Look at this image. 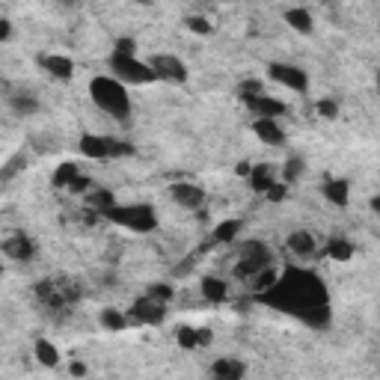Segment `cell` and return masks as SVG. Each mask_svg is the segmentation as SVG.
Instances as JSON below:
<instances>
[{
  "instance_id": "obj_1",
  "label": "cell",
  "mask_w": 380,
  "mask_h": 380,
  "mask_svg": "<svg viewBox=\"0 0 380 380\" xmlns=\"http://www.w3.org/2000/svg\"><path fill=\"white\" fill-rule=\"evenodd\" d=\"M256 300L267 309L300 318L315 330H324L330 324V291L324 279L309 267H288L276 274L274 286L259 291Z\"/></svg>"
},
{
  "instance_id": "obj_2",
  "label": "cell",
  "mask_w": 380,
  "mask_h": 380,
  "mask_svg": "<svg viewBox=\"0 0 380 380\" xmlns=\"http://www.w3.org/2000/svg\"><path fill=\"white\" fill-rule=\"evenodd\" d=\"M90 98L98 110H104L107 116L128 122L131 119V95L128 87L122 80H116L114 75H95L90 80Z\"/></svg>"
},
{
  "instance_id": "obj_3",
  "label": "cell",
  "mask_w": 380,
  "mask_h": 380,
  "mask_svg": "<svg viewBox=\"0 0 380 380\" xmlns=\"http://www.w3.org/2000/svg\"><path fill=\"white\" fill-rule=\"evenodd\" d=\"M104 220H110L114 226L125 232H137V235H149L158 229V211L149 202H116L104 211Z\"/></svg>"
},
{
  "instance_id": "obj_4",
  "label": "cell",
  "mask_w": 380,
  "mask_h": 380,
  "mask_svg": "<svg viewBox=\"0 0 380 380\" xmlns=\"http://www.w3.org/2000/svg\"><path fill=\"white\" fill-rule=\"evenodd\" d=\"M110 72H114V78L116 80H122L125 87H128V83H154L158 80V75L152 72V66L146 63V60H140L137 54H119V51H114L110 54Z\"/></svg>"
},
{
  "instance_id": "obj_5",
  "label": "cell",
  "mask_w": 380,
  "mask_h": 380,
  "mask_svg": "<svg viewBox=\"0 0 380 380\" xmlns=\"http://www.w3.org/2000/svg\"><path fill=\"white\" fill-rule=\"evenodd\" d=\"M80 154L90 161H114V158H122V154H131L134 146L122 143L116 137H107V134H83L80 137Z\"/></svg>"
},
{
  "instance_id": "obj_6",
  "label": "cell",
  "mask_w": 380,
  "mask_h": 380,
  "mask_svg": "<svg viewBox=\"0 0 380 380\" xmlns=\"http://www.w3.org/2000/svg\"><path fill=\"white\" fill-rule=\"evenodd\" d=\"M271 262H274V256H271V250H267V244H262V241H244V244H238L235 274L250 279L252 274H259V271H264V267H271Z\"/></svg>"
},
{
  "instance_id": "obj_7",
  "label": "cell",
  "mask_w": 380,
  "mask_h": 380,
  "mask_svg": "<svg viewBox=\"0 0 380 380\" xmlns=\"http://www.w3.org/2000/svg\"><path fill=\"white\" fill-rule=\"evenodd\" d=\"M125 315H128L131 324H140V327H161L164 318H166V303L143 294L140 300H134V306Z\"/></svg>"
},
{
  "instance_id": "obj_8",
  "label": "cell",
  "mask_w": 380,
  "mask_h": 380,
  "mask_svg": "<svg viewBox=\"0 0 380 380\" xmlns=\"http://www.w3.org/2000/svg\"><path fill=\"white\" fill-rule=\"evenodd\" d=\"M267 78L279 87H286L291 92H306L309 90V72H303L300 66L294 63H271L267 66Z\"/></svg>"
},
{
  "instance_id": "obj_9",
  "label": "cell",
  "mask_w": 380,
  "mask_h": 380,
  "mask_svg": "<svg viewBox=\"0 0 380 380\" xmlns=\"http://www.w3.org/2000/svg\"><path fill=\"white\" fill-rule=\"evenodd\" d=\"M146 63L152 66V72L158 75V80H166V83H185L188 80V66L181 57H176V54H154Z\"/></svg>"
},
{
  "instance_id": "obj_10",
  "label": "cell",
  "mask_w": 380,
  "mask_h": 380,
  "mask_svg": "<svg viewBox=\"0 0 380 380\" xmlns=\"http://www.w3.org/2000/svg\"><path fill=\"white\" fill-rule=\"evenodd\" d=\"M241 98H244V104L250 107V114H252V116H264V119H279V116H286V114H288L286 102H279V98L267 95L264 90H262V92H252V95H241Z\"/></svg>"
},
{
  "instance_id": "obj_11",
  "label": "cell",
  "mask_w": 380,
  "mask_h": 380,
  "mask_svg": "<svg viewBox=\"0 0 380 380\" xmlns=\"http://www.w3.org/2000/svg\"><path fill=\"white\" fill-rule=\"evenodd\" d=\"M39 68L42 72H48L51 78H57V80H72L75 78V60L68 57V54H39L36 57Z\"/></svg>"
},
{
  "instance_id": "obj_12",
  "label": "cell",
  "mask_w": 380,
  "mask_h": 380,
  "mask_svg": "<svg viewBox=\"0 0 380 380\" xmlns=\"http://www.w3.org/2000/svg\"><path fill=\"white\" fill-rule=\"evenodd\" d=\"M170 196L185 211H200L205 205V190L200 185H193V181H176V185H170Z\"/></svg>"
},
{
  "instance_id": "obj_13",
  "label": "cell",
  "mask_w": 380,
  "mask_h": 380,
  "mask_svg": "<svg viewBox=\"0 0 380 380\" xmlns=\"http://www.w3.org/2000/svg\"><path fill=\"white\" fill-rule=\"evenodd\" d=\"M0 252H4V256H9L12 262H30V259L36 256V244H33V238H27L24 232H16V235L4 238V244H0Z\"/></svg>"
},
{
  "instance_id": "obj_14",
  "label": "cell",
  "mask_w": 380,
  "mask_h": 380,
  "mask_svg": "<svg viewBox=\"0 0 380 380\" xmlns=\"http://www.w3.org/2000/svg\"><path fill=\"white\" fill-rule=\"evenodd\" d=\"M252 131L262 140L264 146H283L286 143V128L279 125V119H264V116H256L252 119Z\"/></svg>"
},
{
  "instance_id": "obj_15",
  "label": "cell",
  "mask_w": 380,
  "mask_h": 380,
  "mask_svg": "<svg viewBox=\"0 0 380 380\" xmlns=\"http://www.w3.org/2000/svg\"><path fill=\"white\" fill-rule=\"evenodd\" d=\"M247 181H250V188L256 190V193H264L267 188L274 185V181H279L276 178V166L274 164H256V166H250Z\"/></svg>"
},
{
  "instance_id": "obj_16",
  "label": "cell",
  "mask_w": 380,
  "mask_h": 380,
  "mask_svg": "<svg viewBox=\"0 0 380 380\" xmlns=\"http://www.w3.org/2000/svg\"><path fill=\"white\" fill-rule=\"evenodd\" d=\"M244 229V223L238 220V217H226V220H220L214 229H211V244H235L238 241V235H241Z\"/></svg>"
},
{
  "instance_id": "obj_17",
  "label": "cell",
  "mask_w": 380,
  "mask_h": 380,
  "mask_svg": "<svg viewBox=\"0 0 380 380\" xmlns=\"http://www.w3.org/2000/svg\"><path fill=\"white\" fill-rule=\"evenodd\" d=\"M211 374H214L217 380H238V377L247 374V365L238 357H220V360H214V365H211Z\"/></svg>"
},
{
  "instance_id": "obj_18",
  "label": "cell",
  "mask_w": 380,
  "mask_h": 380,
  "mask_svg": "<svg viewBox=\"0 0 380 380\" xmlns=\"http://www.w3.org/2000/svg\"><path fill=\"white\" fill-rule=\"evenodd\" d=\"M321 193H324V200L333 202V205H339V208H348V202H350V185L345 178H327V181H324V188H321Z\"/></svg>"
},
{
  "instance_id": "obj_19",
  "label": "cell",
  "mask_w": 380,
  "mask_h": 380,
  "mask_svg": "<svg viewBox=\"0 0 380 380\" xmlns=\"http://www.w3.org/2000/svg\"><path fill=\"white\" fill-rule=\"evenodd\" d=\"M283 18H286V24L291 27L294 33H312V27H315L312 12H309L306 6H288L283 12Z\"/></svg>"
},
{
  "instance_id": "obj_20",
  "label": "cell",
  "mask_w": 380,
  "mask_h": 380,
  "mask_svg": "<svg viewBox=\"0 0 380 380\" xmlns=\"http://www.w3.org/2000/svg\"><path fill=\"white\" fill-rule=\"evenodd\" d=\"M286 244H288V250L294 252L298 259H309V256H315V250H318V244H315V235L312 232H291L288 238H286Z\"/></svg>"
},
{
  "instance_id": "obj_21",
  "label": "cell",
  "mask_w": 380,
  "mask_h": 380,
  "mask_svg": "<svg viewBox=\"0 0 380 380\" xmlns=\"http://www.w3.org/2000/svg\"><path fill=\"white\" fill-rule=\"evenodd\" d=\"M200 291L208 303H223L229 298V286H226V279H220V276H205L200 283Z\"/></svg>"
},
{
  "instance_id": "obj_22",
  "label": "cell",
  "mask_w": 380,
  "mask_h": 380,
  "mask_svg": "<svg viewBox=\"0 0 380 380\" xmlns=\"http://www.w3.org/2000/svg\"><path fill=\"white\" fill-rule=\"evenodd\" d=\"M9 107L16 116H33V114H39V98L30 95V92H12Z\"/></svg>"
},
{
  "instance_id": "obj_23",
  "label": "cell",
  "mask_w": 380,
  "mask_h": 380,
  "mask_svg": "<svg viewBox=\"0 0 380 380\" xmlns=\"http://www.w3.org/2000/svg\"><path fill=\"white\" fill-rule=\"evenodd\" d=\"M98 324H102L104 330H110V333H119V330H125V327H131L128 315L119 312V309H114V306H104L102 312H98Z\"/></svg>"
},
{
  "instance_id": "obj_24",
  "label": "cell",
  "mask_w": 380,
  "mask_h": 380,
  "mask_svg": "<svg viewBox=\"0 0 380 380\" xmlns=\"http://www.w3.org/2000/svg\"><path fill=\"white\" fill-rule=\"evenodd\" d=\"M176 339L178 345L185 348V350H196V348H205L211 342V333L208 330H193V327H181L176 333Z\"/></svg>"
},
{
  "instance_id": "obj_25",
  "label": "cell",
  "mask_w": 380,
  "mask_h": 380,
  "mask_svg": "<svg viewBox=\"0 0 380 380\" xmlns=\"http://www.w3.org/2000/svg\"><path fill=\"white\" fill-rule=\"evenodd\" d=\"M116 202L119 200L114 196V190H107V188H90L87 190V205L95 208V214H102V217H104V211L110 205H116Z\"/></svg>"
},
{
  "instance_id": "obj_26",
  "label": "cell",
  "mask_w": 380,
  "mask_h": 380,
  "mask_svg": "<svg viewBox=\"0 0 380 380\" xmlns=\"http://www.w3.org/2000/svg\"><path fill=\"white\" fill-rule=\"evenodd\" d=\"M33 357L42 362V365H48V369H54V365H60V348L48 342V339H36L33 345Z\"/></svg>"
},
{
  "instance_id": "obj_27",
  "label": "cell",
  "mask_w": 380,
  "mask_h": 380,
  "mask_svg": "<svg viewBox=\"0 0 380 380\" xmlns=\"http://www.w3.org/2000/svg\"><path fill=\"white\" fill-rule=\"evenodd\" d=\"M80 176V166L78 164H72V161H66V164H60L57 170H54V176H51V185L54 188H60V190H68L72 188V181Z\"/></svg>"
},
{
  "instance_id": "obj_28",
  "label": "cell",
  "mask_w": 380,
  "mask_h": 380,
  "mask_svg": "<svg viewBox=\"0 0 380 380\" xmlns=\"http://www.w3.org/2000/svg\"><path fill=\"white\" fill-rule=\"evenodd\" d=\"M327 256H330L333 262H350V259H354V244H350L348 238H330Z\"/></svg>"
},
{
  "instance_id": "obj_29",
  "label": "cell",
  "mask_w": 380,
  "mask_h": 380,
  "mask_svg": "<svg viewBox=\"0 0 380 380\" xmlns=\"http://www.w3.org/2000/svg\"><path fill=\"white\" fill-rule=\"evenodd\" d=\"M185 27H188L190 33H196V36L214 33V24H211L208 18H202V16H188V18H185Z\"/></svg>"
},
{
  "instance_id": "obj_30",
  "label": "cell",
  "mask_w": 380,
  "mask_h": 380,
  "mask_svg": "<svg viewBox=\"0 0 380 380\" xmlns=\"http://www.w3.org/2000/svg\"><path fill=\"white\" fill-rule=\"evenodd\" d=\"M300 176H303V161L300 158H288L283 164V181H286V185H291V181H298Z\"/></svg>"
},
{
  "instance_id": "obj_31",
  "label": "cell",
  "mask_w": 380,
  "mask_h": 380,
  "mask_svg": "<svg viewBox=\"0 0 380 380\" xmlns=\"http://www.w3.org/2000/svg\"><path fill=\"white\" fill-rule=\"evenodd\" d=\"M315 110H318L321 119H339V104H336L333 98H321V102L315 104Z\"/></svg>"
},
{
  "instance_id": "obj_32",
  "label": "cell",
  "mask_w": 380,
  "mask_h": 380,
  "mask_svg": "<svg viewBox=\"0 0 380 380\" xmlns=\"http://www.w3.org/2000/svg\"><path fill=\"white\" fill-rule=\"evenodd\" d=\"M146 294H149V298H154V300H161V303H170L173 300V288L164 286V283H152Z\"/></svg>"
},
{
  "instance_id": "obj_33",
  "label": "cell",
  "mask_w": 380,
  "mask_h": 380,
  "mask_svg": "<svg viewBox=\"0 0 380 380\" xmlns=\"http://www.w3.org/2000/svg\"><path fill=\"white\" fill-rule=\"evenodd\" d=\"M24 164H27V161H24V154H16V158H9V164L4 166V170H0V181H9L12 176H16V173L21 170Z\"/></svg>"
},
{
  "instance_id": "obj_34",
  "label": "cell",
  "mask_w": 380,
  "mask_h": 380,
  "mask_svg": "<svg viewBox=\"0 0 380 380\" xmlns=\"http://www.w3.org/2000/svg\"><path fill=\"white\" fill-rule=\"evenodd\" d=\"M264 196H267L271 202H283L286 196H288V185H286V181H274V185L264 190Z\"/></svg>"
},
{
  "instance_id": "obj_35",
  "label": "cell",
  "mask_w": 380,
  "mask_h": 380,
  "mask_svg": "<svg viewBox=\"0 0 380 380\" xmlns=\"http://www.w3.org/2000/svg\"><path fill=\"white\" fill-rule=\"evenodd\" d=\"M114 51H119V54H137V42L131 36H122V39L114 42Z\"/></svg>"
},
{
  "instance_id": "obj_36",
  "label": "cell",
  "mask_w": 380,
  "mask_h": 380,
  "mask_svg": "<svg viewBox=\"0 0 380 380\" xmlns=\"http://www.w3.org/2000/svg\"><path fill=\"white\" fill-rule=\"evenodd\" d=\"M12 36V21L9 18H0V42H6Z\"/></svg>"
},
{
  "instance_id": "obj_37",
  "label": "cell",
  "mask_w": 380,
  "mask_h": 380,
  "mask_svg": "<svg viewBox=\"0 0 380 380\" xmlns=\"http://www.w3.org/2000/svg\"><path fill=\"white\" fill-rule=\"evenodd\" d=\"M68 372H72L75 377H83V374H87V365H83V362H72V365H68Z\"/></svg>"
},
{
  "instance_id": "obj_38",
  "label": "cell",
  "mask_w": 380,
  "mask_h": 380,
  "mask_svg": "<svg viewBox=\"0 0 380 380\" xmlns=\"http://www.w3.org/2000/svg\"><path fill=\"white\" fill-rule=\"evenodd\" d=\"M250 166H252V164H247V161H241V164H238V166H235V173H238V176H244V178H247V173H250Z\"/></svg>"
},
{
  "instance_id": "obj_39",
  "label": "cell",
  "mask_w": 380,
  "mask_h": 380,
  "mask_svg": "<svg viewBox=\"0 0 380 380\" xmlns=\"http://www.w3.org/2000/svg\"><path fill=\"white\" fill-rule=\"evenodd\" d=\"M128 4H140V6H152L154 0H128Z\"/></svg>"
},
{
  "instance_id": "obj_40",
  "label": "cell",
  "mask_w": 380,
  "mask_h": 380,
  "mask_svg": "<svg viewBox=\"0 0 380 380\" xmlns=\"http://www.w3.org/2000/svg\"><path fill=\"white\" fill-rule=\"evenodd\" d=\"M60 4H63V6H75V4H78V0H60Z\"/></svg>"
},
{
  "instance_id": "obj_41",
  "label": "cell",
  "mask_w": 380,
  "mask_h": 380,
  "mask_svg": "<svg viewBox=\"0 0 380 380\" xmlns=\"http://www.w3.org/2000/svg\"><path fill=\"white\" fill-rule=\"evenodd\" d=\"M0 276H4V264H0Z\"/></svg>"
}]
</instances>
